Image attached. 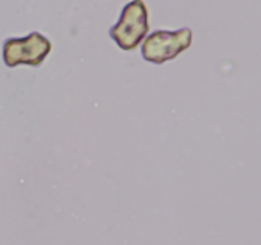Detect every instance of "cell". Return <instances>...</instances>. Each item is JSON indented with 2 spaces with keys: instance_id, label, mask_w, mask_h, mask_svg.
I'll list each match as a JSON object with an SVG mask.
<instances>
[{
  "instance_id": "6da1fadb",
  "label": "cell",
  "mask_w": 261,
  "mask_h": 245,
  "mask_svg": "<svg viewBox=\"0 0 261 245\" xmlns=\"http://www.w3.org/2000/svg\"><path fill=\"white\" fill-rule=\"evenodd\" d=\"M149 33V9L143 0H133L123 6L120 20L109 29L111 40L122 51H135Z\"/></svg>"
},
{
  "instance_id": "7a4b0ae2",
  "label": "cell",
  "mask_w": 261,
  "mask_h": 245,
  "mask_svg": "<svg viewBox=\"0 0 261 245\" xmlns=\"http://www.w3.org/2000/svg\"><path fill=\"white\" fill-rule=\"evenodd\" d=\"M192 40L193 33L188 27H182L179 31H154L143 40L142 56L145 61L163 65L182 54L192 45Z\"/></svg>"
},
{
  "instance_id": "3957f363",
  "label": "cell",
  "mask_w": 261,
  "mask_h": 245,
  "mask_svg": "<svg viewBox=\"0 0 261 245\" xmlns=\"http://www.w3.org/2000/svg\"><path fill=\"white\" fill-rule=\"evenodd\" d=\"M52 51L48 38L40 33H31L25 38H9L2 47V58L6 66L15 68L20 65L40 66Z\"/></svg>"
}]
</instances>
